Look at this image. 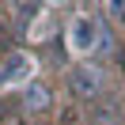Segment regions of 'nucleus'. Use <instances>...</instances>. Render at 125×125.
<instances>
[{"label": "nucleus", "mask_w": 125, "mask_h": 125, "mask_svg": "<svg viewBox=\"0 0 125 125\" xmlns=\"http://www.w3.org/2000/svg\"><path fill=\"white\" fill-rule=\"evenodd\" d=\"M27 72H31V61H27L23 53H11L8 64H4V72H0V83H15V80H23Z\"/></svg>", "instance_id": "nucleus-1"}, {"label": "nucleus", "mask_w": 125, "mask_h": 125, "mask_svg": "<svg viewBox=\"0 0 125 125\" xmlns=\"http://www.w3.org/2000/svg\"><path fill=\"white\" fill-rule=\"evenodd\" d=\"M72 46L76 49H91L95 46V23L91 19H76L72 23Z\"/></svg>", "instance_id": "nucleus-2"}, {"label": "nucleus", "mask_w": 125, "mask_h": 125, "mask_svg": "<svg viewBox=\"0 0 125 125\" xmlns=\"http://www.w3.org/2000/svg\"><path fill=\"white\" fill-rule=\"evenodd\" d=\"M72 87H76L80 95H95V87H99V72H95V68H76V72H72Z\"/></svg>", "instance_id": "nucleus-3"}, {"label": "nucleus", "mask_w": 125, "mask_h": 125, "mask_svg": "<svg viewBox=\"0 0 125 125\" xmlns=\"http://www.w3.org/2000/svg\"><path fill=\"white\" fill-rule=\"evenodd\" d=\"M46 102H49V91H46V87H38V83H34L31 91H27V106H34V110H42V106H46Z\"/></svg>", "instance_id": "nucleus-4"}, {"label": "nucleus", "mask_w": 125, "mask_h": 125, "mask_svg": "<svg viewBox=\"0 0 125 125\" xmlns=\"http://www.w3.org/2000/svg\"><path fill=\"white\" fill-rule=\"evenodd\" d=\"M110 11H114L117 19H125V0H110Z\"/></svg>", "instance_id": "nucleus-5"}]
</instances>
